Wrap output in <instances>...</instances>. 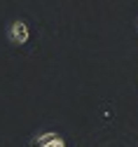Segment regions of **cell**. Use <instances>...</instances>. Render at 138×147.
Returning <instances> with one entry per match:
<instances>
[{
	"label": "cell",
	"instance_id": "6da1fadb",
	"mask_svg": "<svg viewBox=\"0 0 138 147\" xmlns=\"http://www.w3.org/2000/svg\"><path fill=\"white\" fill-rule=\"evenodd\" d=\"M7 40L12 42V45H26L28 40H31V30H28V24L24 21V19H16V21H12L10 26H7Z\"/></svg>",
	"mask_w": 138,
	"mask_h": 147
},
{
	"label": "cell",
	"instance_id": "7a4b0ae2",
	"mask_svg": "<svg viewBox=\"0 0 138 147\" xmlns=\"http://www.w3.org/2000/svg\"><path fill=\"white\" fill-rule=\"evenodd\" d=\"M56 136H58L56 131H45V133H37V136L31 140V145H33V147H47V142H49L52 138H56Z\"/></svg>",
	"mask_w": 138,
	"mask_h": 147
},
{
	"label": "cell",
	"instance_id": "3957f363",
	"mask_svg": "<svg viewBox=\"0 0 138 147\" xmlns=\"http://www.w3.org/2000/svg\"><path fill=\"white\" fill-rule=\"evenodd\" d=\"M47 147H66V140H63L61 136H56V138H52V140L47 142Z\"/></svg>",
	"mask_w": 138,
	"mask_h": 147
}]
</instances>
